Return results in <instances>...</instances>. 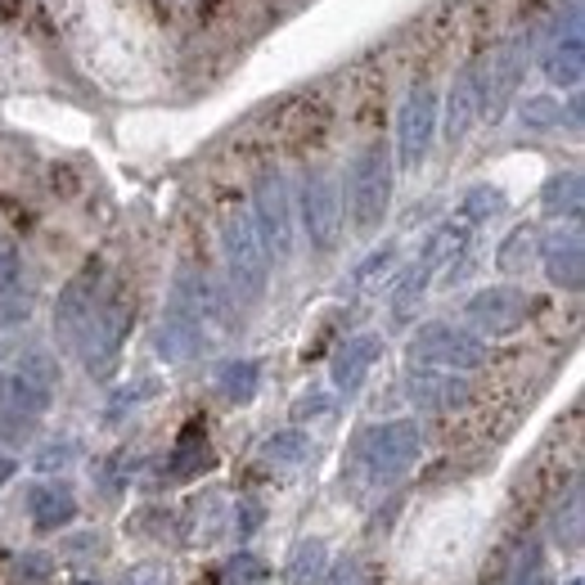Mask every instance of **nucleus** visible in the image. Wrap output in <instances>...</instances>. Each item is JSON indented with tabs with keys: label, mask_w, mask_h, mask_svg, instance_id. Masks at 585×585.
<instances>
[{
	"label": "nucleus",
	"mask_w": 585,
	"mask_h": 585,
	"mask_svg": "<svg viewBox=\"0 0 585 585\" xmlns=\"http://www.w3.org/2000/svg\"><path fill=\"white\" fill-rule=\"evenodd\" d=\"M523 122L545 131V127H563V104L554 95H532L523 99Z\"/></svg>",
	"instance_id": "27"
},
{
	"label": "nucleus",
	"mask_w": 585,
	"mask_h": 585,
	"mask_svg": "<svg viewBox=\"0 0 585 585\" xmlns=\"http://www.w3.org/2000/svg\"><path fill=\"white\" fill-rule=\"evenodd\" d=\"M532 252H536V230L532 226H518L514 235L504 239V248L496 252V262H500V271H523Z\"/></svg>",
	"instance_id": "26"
},
{
	"label": "nucleus",
	"mask_w": 585,
	"mask_h": 585,
	"mask_svg": "<svg viewBox=\"0 0 585 585\" xmlns=\"http://www.w3.org/2000/svg\"><path fill=\"white\" fill-rule=\"evenodd\" d=\"M207 468H212V446H207L203 428H199V423H190L186 432H180L176 451H171L167 473H171L176 482H190V478H199V473H207Z\"/></svg>",
	"instance_id": "19"
},
{
	"label": "nucleus",
	"mask_w": 585,
	"mask_h": 585,
	"mask_svg": "<svg viewBox=\"0 0 585 585\" xmlns=\"http://www.w3.org/2000/svg\"><path fill=\"white\" fill-rule=\"evenodd\" d=\"M379 356H383V338H379V334H356V338H347V343L338 347L334 365H329V374H334V387L351 396V392L365 383V374L374 370Z\"/></svg>",
	"instance_id": "12"
},
{
	"label": "nucleus",
	"mask_w": 585,
	"mask_h": 585,
	"mask_svg": "<svg viewBox=\"0 0 585 585\" xmlns=\"http://www.w3.org/2000/svg\"><path fill=\"white\" fill-rule=\"evenodd\" d=\"M410 360L432 365V370L464 374V370H478V365L487 360V343L473 338L468 329H455L446 320H432V324H423L419 334L410 338Z\"/></svg>",
	"instance_id": "4"
},
{
	"label": "nucleus",
	"mask_w": 585,
	"mask_h": 585,
	"mask_svg": "<svg viewBox=\"0 0 585 585\" xmlns=\"http://www.w3.org/2000/svg\"><path fill=\"white\" fill-rule=\"evenodd\" d=\"M252 226L266 252H275L279 262L292 258V203H288V186L279 171H266L252 190Z\"/></svg>",
	"instance_id": "6"
},
{
	"label": "nucleus",
	"mask_w": 585,
	"mask_h": 585,
	"mask_svg": "<svg viewBox=\"0 0 585 585\" xmlns=\"http://www.w3.org/2000/svg\"><path fill=\"white\" fill-rule=\"evenodd\" d=\"M19 271H23V258H19L14 239H0V298L19 284Z\"/></svg>",
	"instance_id": "28"
},
{
	"label": "nucleus",
	"mask_w": 585,
	"mask_h": 585,
	"mask_svg": "<svg viewBox=\"0 0 585 585\" xmlns=\"http://www.w3.org/2000/svg\"><path fill=\"white\" fill-rule=\"evenodd\" d=\"M464 315H468V324H478L482 334L504 338V334H514V329L527 320V292L514 288V284L482 288V292H473V298H468Z\"/></svg>",
	"instance_id": "10"
},
{
	"label": "nucleus",
	"mask_w": 585,
	"mask_h": 585,
	"mask_svg": "<svg viewBox=\"0 0 585 585\" xmlns=\"http://www.w3.org/2000/svg\"><path fill=\"white\" fill-rule=\"evenodd\" d=\"M127 329H131V307L118 298V292H104L99 307H95V315H91V324H86V334H82V343H77V351H82V360H86L91 374L104 379L108 370H114Z\"/></svg>",
	"instance_id": "5"
},
{
	"label": "nucleus",
	"mask_w": 585,
	"mask_h": 585,
	"mask_svg": "<svg viewBox=\"0 0 585 585\" xmlns=\"http://www.w3.org/2000/svg\"><path fill=\"white\" fill-rule=\"evenodd\" d=\"M410 401L419 410H455L468 401V383L451 370H419L410 374Z\"/></svg>",
	"instance_id": "14"
},
{
	"label": "nucleus",
	"mask_w": 585,
	"mask_h": 585,
	"mask_svg": "<svg viewBox=\"0 0 585 585\" xmlns=\"http://www.w3.org/2000/svg\"><path fill=\"white\" fill-rule=\"evenodd\" d=\"M41 576H50V559L46 554H23L19 559V568H14V581H41Z\"/></svg>",
	"instance_id": "30"
},
{
	"label": "nucleus",
	"mask_w": 585,
	"mask_h": 585,
	"mask_svg": "<svg viewBox=\"0 0 585 585\" xmlns=\"http://www.w3.org/2000/svg\"><path fill=\"white\" fill-rule=\"evenodd\" d=\"M222 248H226V266H230V284L239 292V302H262L266 284H271V258L258 239L248 212H230L222 226Z\"/></svg>",
	"instance_id": "2"
},
{
	"label": "nucleus",
	"mask_w": 585,
	"mask_h": 585,
	"mask_svg": "<svg viewBox=\"0 0 585 585\" xmlns=\"http://www.w3.org/2000/svg\"><path fill=\"white\" fill-rule=\"evenodd\" d=\"M329 585H370V576H365V568H360V563L343 559L334 572H329Z\"/></svg>",
	"instance_id": "32"
},
{
	"label": "nucleus",
	"mask_w": 585,
	"mask_h": 585,
	"mask_svg": "<svg viewBox=\"0 0 585 585\" xmlns=\"http://www.w3.org/2000/svg\"><path fill=\"white\" fill-rule=\"evenodd\" d=\"M302 222H307V235L320 252H329L343 235V194H338V180L329 171H307L302 180Z\"/></svg>",
	"instance_id": "8"
},
{
	"label": "nucleus",
	"mask_w": 585,
	"mask_h": 585,
	"mask_svg": "<svg viewBox=\"0 0 585 585\" xmlns=\"http://www.w3.org/2000/svg\"><path fill=\"white\" fill-rule=\"evenodd\" d=\"M581 72H585V41H581V27H572L550 46V55H545V77L572 91V86H581Z\"/></svg>",
	"instance_id": "18"
},
{
	"label": "nucleus",
	"mask_w": 585,
	"mask_h": 585,
	"mask_svg": "<svg viewBox=\"0 0 585 585\" xmlns=\"http://www.w3.org/2000/svg\"><path fill=\"white\" fill-rule=\"evenodd\" d=\"M387 207H392V154L387 144H370V150H360L347 176V212L356 235H374Z\"/></svg>",
	"instance_id": "1"
},
{
	"label": "nucleus",
	"mask_w": 585,
	"mask_h": 585,
	"mask_svg": "<svg viewBox=\"0 0 585 585\" xmlns=\"http://www.w3.org/2000/svg\"><path fill=\"white\" fill-rule=\"evenodd\" d=\"M496 212H504V194H500V190H491V186L468 190V194H464V203H459V216H464L468 226L487 222V216H496Z\"/></svg>",
	"instance_id": "25"
},
{
	"label": "nucleus",
	"mask_w": 585,
	"mask_h": 585,
	"mask_svg": "<svg viewBox=\"0 0 585 585\" xmlns=\"http://www.w3.org/2000/svg\"><path fill=\"white\" fill-rule=\"evenodd\" d=\"M307 455H311V437H307V432H298V428L275 432L271 442L262 446V459H266V464H279V468H298Z\"/></svg>",
	"instance_id": "23"
},
{
	"label": "nucleus",
	"mask_w": 585,
	"mask_h": 585,
	"mask_svg": "<svg viewBox=\"0 0 585 585\" xmlns=\"http://www.w3.org/2000/svg\"><path fill=\"white\" fill-rule=\"evenodd\" d=\"M437 131V95L432 86H415L396 114V167L415 171L428 158V144Z\"/></svg>",
	"instance_id": "7"
},
{
	"label": "nucleus",
	"mask_w": 585,
	"mask_h": 585,
	"mask_svg": "<svg viewBox=\"0 0 585 585\" xmlns=\"http://www.w3.org/2000/svg\"><path fill=\"white\" fill-rule=\"evenodd\" d=\"M329 410V401L324 396H307V401H298V410H292V419H307V415H324Z\"/></svg>",
	"instance_id": "34"
},
{
	"label": "nucleus",
	"mask_w": 585,
	"mask_h": 585,
	"mask_svg": "<svg viewBox=\"0 0 585 585\" xmlns=\"http://www.w3.org/2000/svg\"><path fill=\"white\" fill-rule=\"evenodd\" d=\"M262 518H266V509L258 504V500H239V514H235V532L239 536H252L262 527Z\"/></svg>",
	"instance_id": "29"
},
{
	"label": "nucleus",
	"mask_w": 585,
	"mask_h": 585,
	"mask_svg": "<svg viewBox=\"0 0 585 585\" xmlns=\"http://www.w3.org/2000/svg\"><path fill=\"white\" fill-rule=\"evenodd\" d=\"M199 347H203V324L167 307V320L158 329V356L171 360V365H180V360H190Z\"/></svg>",
	"instance_id": "17"
},
{
	"label": "nucleus",
	"mask_w": 585,
	"mask_h": 585,
	"mask_svg": "<svg viewBox=\"0 0 585 585\" xmlns=\"http://www.w3.org/2000/svg\"><path fill=\"white\" fill-rule=\"evenodd\" d=\"M216 383H222V396L235 401V406H248L252 396H258V365L252 360H226L222 374H216Z\"/></svg>",
	"instance_id": "21"
},
{
	"label": "nucleus",
	"mask_w": 585,
	"mask_h": 585,
	"mask_svg": "<svg viewBox=\"0 0 585 585\" xmlns=\"http://www.w3.org/2000/svg\"><path fill=\"white\" fill-rule=\"evenodd\" d=\"M392 258H396V248H392V243H387V248H379L374 258H370V262H365V266L356 271V279H370V275H374V271H383V266H387Z\"/></svg>",
	"instance_id": "33"
},
{
	"label": "nucleus",
	"mask_w": 585,
	"mask_h": 585,
	"mask_svg": "<svg viewBox=\"0 0 585 585\" xmlns=\"http://www.w3.org/2000/svg\"><path fill=\"white\" fill-rule=\"evenodd\" d=\"M419 451H423V437H419V423L410 419H396V423H383L374 432H365L360 442V464L370 468L374 482H396L419 464Z\"/></svg>",
	"instance_id": "3"
},
{
	"label": "nucleus",
	"mask_w": 585,
	"mask_h": 585,
	"mask_svg": "<svg viewBox=\"0 0 585 585\" xmlns=\"http://www.w3.org/2000/svg\"><path fill=\"white\" fill-rule=\"evenodd\" d=\"M27 509H32V523L41 532H59L77 518V496H72L68 482H41L27 491Z\"/></svg>",
	"instance_id": "16"
},
{
	"label": "nucleus",
	"mask_w": 585,
	"mask_h": 585,
	"mask_svg": "<svg viewBox=\"0 0 585 585\" xmlns=\"http://www.w3.org/2000/svg\"><path fill=\"white\" fill-rule=\"evenodd\" d=\"M581 171H554L550 180H545V190H540V207L545 216H568V222H576L581 216Z\"/></svg>",
	"instance_id": "20"
},
{
	"label": "nucleus",
	"mask_w": 585,
	"mask_h": 585,
	"mask_svg": "<svg viewBox=\"0 0 585 585\" xmlns=\"http://www.w3.org/2000/svg\"><path fill=\"white\" fill-rule=\"evenodd\" d=\"M324 563H329L324 540H302L298 550H292V559H288V581L292 585H320L324 581Z\"/></svg>",
	"instance_id": "22"
},
{
	"label": "nucleus",
	"mask_w": 585,
	"mask_h": 585,
	"mask_svg": "<svg viewBox=\"0 0 585 585\" xmlns=\"http://www.w3.org/2000/svg\"><path fill=\"white\" fill-rule=\"evenodd\" d=\"M514 585H550V572H545V554L540 550L527 554V563H523V572H518Z\"/></svg>",
	"instance_id": "31"
},
{
	"label": "nucleus",
	"mask_w": 585,
	"mask_h": 585,
	"mask_svg": "<svg viewBox=\"0 0 585 585\" xmlns=\"http://www.w3.org/2000/svg\"><path fill=\"white\" fill-rule=\"evenodd\" d=\"M99 266L91 262L77 279H68V288L59 292V307H55V334H59V343L68 347V351H77V343H82V334H86V324H91V315H95V307H99Z\"/></svg>",
	"instance_id": "9"
},
{
	"label": "nucleus",
	"mask_w": 585,
	"mask_h": 585,
	"mask_svg": "<svg viewBox=\"0 0 585 585\" xmlns=\"http://www.w3.org/2000/svg\"><path fill=\"white\" fill-rule=\"evenodd\" d=\"M518 82H523V46L514 41V46H504L500 59L491 63V86H482V114H491V122L504 118V108H509V99H514Z\"/></svg>",
	"instance_id": "15"
},
{
	"label": "nucleus",
	"mask_w": 585,
	"mask_h": 585,
	"mask_svg": "<svg viewBox=\"0 0 585 585\" xmlns=\"http://www.w3.org/2000/svg\"><path fill=\"white\" fill-rule=\"evenodd\" d=\"M222 585H271V568L258 554H230L222 568Z\"/></svg>",
	"instance_id": "24"
},
{
	"label": "nucleus",
	"mask_w": 585,
	"mask_h": 585,
	"mask_svg": "<svg viewBox=\"0 0 585 585\" xmlns=\"http://www.w3.org/2000/svg\"><path fill=\"white\" fill-rule=\"evenodd\" d=\"M482 118V68L478 63H468L455 86H451V99H446V140L451 144H464L468 131L478 127Z\"/></svg>",
	"instance_id": "11"
},
{
	"label": "nucleus",
	"mask_w": 585,
	"mask_h": 585,
	"mask_svg": "<svg viewBox=\"0 0 585 585\" xmlns=\"http://www.w3.org/2000/svg\"><path fill=\"white\" fill-rule=\"evenodd\" d=\"M540 258H545V275H550V284L576 292L581 279H585V248H581V235L576 230H559L554 239H545L540 248Z\"/></svg>",
	"instance_id": "13"
},
{
	"label": "nucleus",
	"mask_w": 585,
	"mask_h": 585,
	"mask_svg": "<svg viewBox=\"0 0 585 585\" xmlns=\"http://www.w3.org/2000/svg\"><path fill=\"white\" fill-rule=\"evenodd\" d=\"M77 585H95V581H77Z\"/></svg>",
	"instance_id": "35"
}]
</instances>
